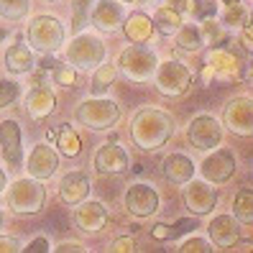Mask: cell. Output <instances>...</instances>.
Listing matches in <instances>:
<instances>
[{
  "instance_id": "cell-1",
  "label": "cell",
  "mask_w": 253,
  "mask_h": 253,
  "mask_svg": "<svg viewBox=\"0 0 253 253\" xmlns=\"http://www.w3.org/2000/svg\"><path fill=\"white\" fill-rule=\"evenodd\" d=\"M174 121L159 108H143L130 121V138L141 151H159L171 138Z\"/></svg>"
},
{
  "instance_id": "cell-2",
  "label": "cell",
  "mask_w": 253,
  "mask_h": 253,
  "mask_svg": "<svg viewBox=\"0 0 253 253\" xmlns=\"http://www.w3.org/2000/svg\"><path fill=\"white\" fill-rule=\"evenodd\" d=\"M8 207L13 215H36L46 202V189L39 179H16L8 187Z\"/></svg>"
},
{
  "instance_id": "cell-3",
  "label": "cell",
  "mask_w": 253,
  "mask_h": 253,
  "mask_svg": "<svg viewBox=\"0 0 253 253\" xmlns=\"http://www.w3.org/2000/svg\"><path fill=\"white\" fill-rule=\"evenodd\" d=\"M105 56H108L105 43H102V39H97L95 34H77L67 46L69 67L82 69V72H90V69L100 67L105 62Z\"/></svg>"
},
{
  "instance_id": "cell-4",
  "label": "cell",
  "mask_w": 253,
  "mask_h": 253,
  "mask_svg": "<svg viewBox=\"0 0 253 253\" xmlns=\"http://www.w3.org/2000/svg\"><path fill=\"white\" fill-rule=\"evenodd\" d=\"M121 105L113 100H105V97H90L80 102L77 108V121L82 126H87L90 130H110L113 126H118V121H121Z\"/></svg>"
},
{
  "instance_id": "cell-5",
  "label": "cell",
  "mask_w": 253,
  "mask_h": 253,
  "mask_svg": "<svg viewBox=\"0 0 253 253\" xmlns=\"http://www.w3.org/2000/svg\"><path fill=\"white\" fill-rule=\"evenodd\" d=\"M118 67H121V72L126 74L128 80L133 82H146L154 77V72L159 67V59L156 54L146 46V43H133V46H128L121 59H118Z\"/></svg>"
},
{
  "instance_id": "cell-6",
  "label": "cell",
  "mask_w": 253,
  "mask_h": 253,
  "mask_svg": "<svg viewBox=\"0 0 253 253\" xmlns=\"http://www.w3.org/2000/svg\"><path fill=\"white\" fill-rule=\"evenodd\" d=\"M26 36H28L31 49L49 54V51H56L64 43L67 31H64V26L59 23V18H54V16H36L31 23H28Z\"/></svg>"
},
{
  "instance_id": "cell-7",
  "label": "cell",
  "mask_w": 253,
  "mask_h": 253,
  "mask_svg": "<svg viewBox=\"0 0 253 253\" xmlns=\"http://www.w3.org/2000/svg\"><path fill=\"white\" fill-rule=\"evenodd\" d=\"M154 77H156L159 92L167 95V97H182L192 84V74H189L187 64L174 62V59L171 62H164L161 67H156Z\"/></svg>"
},
{
  "instance_id": "cell-8",
  "label": "cell",
  "mask_w": 253,
  "mask_h": 253,
  "mask_svg": "<svg viewBox=\"0 0 253 253\" xmlns=\"http://www.w3.org/2000/svg\"><path fill=\"white\" fill-rule=\"evenodd\" d=\"M187 138L197 151H212L222 143V126L212 115H197L187 128Z\"/></svg>"
},
{
  "instance_id": "cell-9",
  "label": "cell",
  "mask_w": 253,
  "mask_h": 253,
  "mask_svg": "<svg viewBox=\"0 0 253 253\" xmlns=\"http://www.w3.org/2000/svg\"><path fill=\"white\" fill-rule=\"evenodd\" d=\"M159 192L151 184H130L126 192V210L133 217H151L154 212H159Z\"/></svg>"
},
{
  "instance_id": "cell-10",
  "label": "cell",
  "mask_w": 253,
  "mask_h": 253,
  "mask_svg": "<svg viewBox=\"0 0 253 253\" xmlns=\"http://www.w3.org/2000/svg\"><path fill=\"white\" fill-rule=\"evenodd\" d=\"M222 123H225L233 133L238 136H251L253 133V102L251 97H233L228 105H225V113H222Z\"/></svg>"
},
{
  "instance_id": "cell-11",
  "label": "cell",
  "mask_w": 253,
  "mask_h": 253,
  "mask_svg": "<svg viewBox=\"0 0 253 253\" xmlns=\"http://www.w3.org/2000/svg\"><path fill=\"white\" fill-rule=\"evenodd\" d=\"M184 205L189 207V212H195V215H210L212 212V207L217 205V189L210 184V182H187L184 187Z\"/></svg>"
},
{
  "instance_id": "cell-12",
  "label": "cell",
  "mask_w": 253,
  "mask_h": 253,
  "mask_svg": "<svg viewBox=\"0 0 253 253\" xmlns=\"http://www.w3.org/2000/svg\"><path fill=\"white\" fill-rule=\"evenodd\" d=\"M0 154H3V161L8 167H21L23 161V133L18 121H8L0 123Z\"/></svg>"
},
{
  "instance_id": "cell-13",
  "label": "cell",
  "mask_w": 253,
  "mask_h": 253,
  "mask_svg": "<svg viewBox=\"0 0 253 253\" xmlns=\"http://www.w3.org/2000/svg\"><path fill=\"white\" fill-rule=\"evenodd\" d=\"M92 164H95V169L100 174H123L128 171V154L121 148V143H115V141H108V143H102L95 156H92Z\"/></svg>"
},
{
  "instance_id": "cell-14",
  "label": "cell",
  "mask_w": 253,
  "mask_h": 253,
  "mask_svg": "<svg viewBox=\"0 0 253 253\" xmlns=\"http://www.w3.org/2000/svg\"><path fill=\"white\" fill-rule=\"evenodd\" d=\"M26 169L39 182L49 179V176H54V171L59 169V154L54 151L49 143H39V146H34L31 156H28Z\"/></svg>"
},
{
  "instance_id": "cell-15",
  "label": "cell",
  "mask_w": 253,
  "mask_h": 253,
  "mask_svg": "<svg viewBox=\"0 0 253 253\" xmlns=\"http://www.w3.org/2000/svg\"><path fill=\"white\" fill-rule=\"evenodd\" d=\"M233 174H235V159L225 148H220L202 161V176L210 184H225Z\"/></svg>"
},
{
  "instance_id": "cell-16",
  "label": "cell",
  "mask_w": 253,
  "mask_h": 253,
  "mask_svg": "<svg viewBox=\"0 0 253 253\" xmlns=\"http://www.w3.org/2000/svg\"><path fill=\"white\" fill-rule=\"evenodd\" d=\"M108 222V210L105 205L92 200V202H77V210H74V225H77L82 233H97L105 228Z\"/></svg>"
},
{
  "instance_id": "cell-17",
  "label": "cell",
  "mask_w": 253,
  "mask_h": 253,
  "mask_svg": "<svg viewBox=\"0 0 253 253\" xmlns=\"http://www.w3.org/2000/svg\"><path fill=\"white\" fill-rule=\"evenodd\" d=\"M123 5L121 0H100V3L92 8L90 13V21L97 31H105V34H115L123 23Z\"/></svg>"
},
{
  "instance_id": "cell-18",
  "label": "cell",
  "mask_w": 253,
  "mask_h": 253,
  "mask_svg": "<svg viewBox=\"0 0 253 253\" xmlns=\"http://www.w3.org/2000/svg\"><path fill=\"white\" fill-rule=\"evenodd\" d=\"M56 108V95L51 90V84L46 82H34V90L28 92L26 97V110L28 115L34 118V121H43V118H49Z\"/></svg>"
},
{
  "instance_id": "cell-19",
  "label": "cell",
  "mask_w": 253,
  "mask_h": 253,
  "mask_svg": "<svg viewBox=\"0 0 253 253\" xmlns=\"http://www.w3.org/2000/svg\"><path fill=\"white\" fill-rule=\"evenodd\" d=\"M207 233H210V241L217 248H233L241 238V228H238V220L230 215H217L212 217V222L207 225Z\"/></svg>"
},
{
  "instance_id": "cell-20",
  "label": "cell",
  "mask_w": 253,
  "mask_h": 253,
  "mask_svg": "<svg viewBox=\"0 0 253 253\" xmlns=\"http://www.w3.org/2000/svg\"><path fill=\"white\" fill-rule=\"evenodd\" d=\"M90 189H92V184H90V179H87V174L72 171L62 179V184H59V197H62V202H67V205H77V202L87 200Z\"/></svg>"
},
{
  "instance_id": "cell-21",
  "label": "cell",
  "mask_w": 253,
  "mask_h": 253,
  "mask_svg": "<svg viewBox=\"0 0 253 253\" xmlns=\"http://www.w3.org/2000/svg\"><path fill=\"white\" fill-rule=\"evenodd\" d=\"M238 72H241V69H238V59L230 51H225V49L210 51V56H207L205 77H207V74H215L220 82H225V80H235Z\"/></svg>"
},
{
  "instance_id": "cell-22",
  "label": "cell",
  "mask_w": 253,
  "mask_h": 253,
  "mask_svg": "<svg viewBox=\"0 0 253 253\" xmlns=\"http://www.w3.org/2000/svg\"><path fill=\"white\" fill-rule=\"evenodd\" d=\"M161 171H164V179H167V182H171V184H187L192 176H195V164H192V159L184 156V154H171V156L164 159Z\"/></svg>"
},
{
  "instance_id": "cell-23",
  "label": "cell",
  "mask_w": 253,
  "mask_h": 253,
  "mask_svg": "<svg viewBox=\"0 0 253 253\" xmlns=\"http://www.w3.org/2000/svg\"><path fill=\"white\" fill-rule=\"evenodd\" d=\"M121 28H123L126 39L133 41V43H146L148 39H151V34H154V23H151V18H148L146 13H138V10H136V13H130L128 18H123Z\"/></svg>"
},
{
  "instance_id": "cell-24",
  "label": "cell",
  "mask_w": 253,
  "mask_h": 253,
  "mask_svg": "<svg viewBox=\"0 0 253 253\" xmlns=\"http://www.w3.org/2000/svg\"><path fill=\"white\" fill-rule=\"evenodd\" d=\"M34 54H31V49L26 46V43H13V46L5 51V69L10 72V74H28L34 69Z\"/></svg>"
},
{
  "instance_id": "cell-25",
  "label": "cell",
  "mask_w": 253,
  "mask_h": 253,
  "mask_svg": "<svg viewBox=\"0 0 253 253\" xmlns=\"http://www.w3.org/2000/svg\"><path fill=\"white\" fill-rule=\"evenodd\" d=\"M56 148L62 151L64 156H69V159H74V156H80L82 154V138L77 136V130H74L69 123H64V126H59L56 128Z\"/></svg>"
},
{
  "instance_id": "cell-26",
  "label": "cell",
  "mask_w": 253,
  "mask_h": 253,
  "mask_svg": "<svg viewBox=\"0 0 253 253\" xmlns=\"http://www.w3.org/2000/svg\"><path fill=\"white\" fill-rule=\"evenodd\" d=\"M182 13H176V10H171L169 5H161L159 10H156V16H154V28L161 34V36H174L176 31L182 28Z\"/></svg>"
},
{
  "instance_id": "cell-27",
  "label": "cell",
  "mask_w": 253,
  "mask_h": 253,
  "mask_svg": "<svg viewBox=\"0 0 253 253\" xmlns=\"http://www.w3.org/2000/svg\"><path fill=\"white\" fill-rule=\"evenodd\" d=\"M233 217L243 225H253V189H241L233 202Z\"/></svg>"
},
{
  "instance_id": "cell-28",
  "label": "cell",
  "mask_w": 253,
  "mask_h": 253,
  "mask_svg": "<svg viewBox=\"0 0 253 253\" xmlns=\"http://www.w3.org/2000/svg\"><path fill=\"white\" fill-rule=\"evenodd\" d=\"M176 43H179V49H184V51H200L205 46L200 26H195V23L182 26L179 31H176Z\"/></svg>"
},
{
  "instance_id": "cell-29",
  "label": "cell",
  "mask_w": 253,
  "mask_h": 253,
  "mask_svg": "<svg viewBox=\"0 0 253 253\" xmlns=\"http://www.w3.org/2000/svg\"><path fill=\"white\" fill-rule=\"evenodd\" d=\"M118 77V67L115 64H105L102 62L100 67H95V77H92V95H105L108 92V87L113 84V80Z\"/></svg>"
},
{
  "instance_id": "cell-30",
  "label": "cell",
  "mask_w": 253,
  "mask_h": 253,
  "mask_svg": "<svg viewBox=\"0 0 253 253\" xmlns=\"http://www.w3.org/2000/svg\"><path fill=\"white\" fill-rule=\"evenodd\" d=\"M28 8H31L28 0H0V16L5 21H21Z\"/></svg>"
},
{
  "instance_id": "cell-31",
  "label": "cell",
  "mask_w": 253,
  "mask_h": 253,
  "mask_svg": "<svg viewBox=\"0 0 253 253\" xmlns=\"http://www.w3.org/2000/svg\"><path fill=\"white\" fill-rule=\"evenodd\" d=\"M228 26H243L248 21V8L241 5V0H233V3H225V16H222Z\"/></svg>"
},
{
  "instance_id": "cell-32",
  "label": "cell",
  "mask_w": 253,
  "mask_h": 253,
  "mask_svg": "<svg viewBox=\"0 0 253 253\" xmlns=\"http://www.w3.org/2000/svg\"><path fill=\"white\" fill-rule=\"evenodd\" d=\"M189 13L197 21L215 18L217 16V3H212V0H189Z\"/></svg>"
},
{
  "instance_id": "cell-33",
  "label": "cell",
  "mask_w": 253,
  "mask_h": 253,
  "mask_svg": "<svg viewBox=\"0 0 253 253\" xmlns=\"http://www.w3.org/2000/svg\"><path fill=\"white\" fill-rule=\"evenodd\" d=\"M18 95H21V84L18 82H10V80L0 82V110L13 105V102L18 100Z\"/></svg>"
},
{
  "instance_id": "cell-34",
  "label": "cell",
  "mask_w": 253,
  "mask_h": 253,
  "mask_svg": "<svg viewBox=\"0 0 253 253\" xmlns=\"http://www.w3.org/2000/svg\"><path fill=\"white\" fill-rule=\"evenodd\" d=\"M74 5V31H80V28L87 23V10H90V0H72Z\"/></svg>"
},
{
  "instance_id": "cell-35",
  "label": "cell",
  "mask_w": 253,
  "mask_h": 253,
  "mask_svg": "<svg viewBox=\"0 0 253 253\" xmlns=\"http://www.w3.org/2000/svg\"><path fill=\"white\" fill-rule=\"evenodd\" d=\"M210 251H212V246L202 241V238H189V241H184L179 246V253H210Z\"/></svg>"
},
{
  "instance_id": "cell-36",
  "label": "cell",
  "mask_w": 253,
  "mask_h": 253,
  "mask_svg": "<svg viewBox=\"0 0 253 253\" xmlns=\"http://www.w3.org/2000/svg\"><path fill=\"white\" fill-rule=\"evenodd\" d=\"M54 72V82L56 84H64V87H69V84H74V67H54L51 69Z\"/></svg>"
},
{
  "instance_id": "cell-37",
  "label": "cell",
  "mask_w": 253,
  "mask_h": 253,
  "mask_svg": "<svg viewBox=\"0 0 253 253\" xmlns=\"http://www.w3.org/2000/svg\"><path fill=\"white\" fill-rule=\"evenodd\" d=\"M192 228H197V222H195V220H179L176 225H169V241L179 238L182 233H187V230H192Z\"/></svg>"
},
{
  "instance_id": "cell-38",
  "label": "cell",
  "mask_w": 253,
  "mask_h": 253,
  "mask_svg": "<svg viewBox=\"0 0 253 253\" xmlns=\"http://www.w3.org/2000/svg\"><path fill=\"white\" fill-rule=\"evenodd\" d=\"M21 251H26V253H46V251H51V246H49L46 238H34V241Z\"/></svg>"
},
{
  "instance_id": "cell-39",
  "label": "cell",
  "mask_w": 253,
  "mask_h": 253,
  "mask_svg": "<svg viewBox=\"0 0 253 253\" xmlns=\"http://www.w3.org/2000/svg\"><path fill=\"white\" fill-rule=\"evenodd\" d=\"M16 251H21L16 238H0V253H16Z\"/></svg>"
},
{
  "instance_id": "cell-40",
  "label": "cell",
  "mask_w": 253,
  "mask_h": 253,
  "mask_svg": "<svg viewBox=\"0 0 253 253\" xmlns=\"http://www.w3.org/2000/svg\"><path fill=\"white\" fill-rule=\"evenodd\" d=\"M151 238H154V241H169V225H164V222L154 225L151 228Z\"/></svg>"
},
{
  "instance_id": "cell-41",
  "label": "cell",
  "mask_w": 253,
  "mask_h": 253,
  "mask_svg": "<svg viewBox=\"0 0 253 253\" xmlns=\"http://www.w3.org/2000/svg\"><path fill=\"white\" fill-rule=\"evenodd\" d=\"M243 49H246V51L253 49V26H251L248 21L243 23Z\"/></svg>"
},
{
  "instance_id": "cell-42",
  "label": "cell",
  "mask_w": 253,
  "mask_h": 253,
  "mask_svg": "<svg viewBox=\"0 0 253 253\" xmlns=\"http://www.w3.org/2000/svg\"><path fill=\"white\" fill-rule=\"evenodd\" d=\"M167 5L176 13H182V16H187L189 13V0H167Z\"/></svg>"
},
{
  "instance_id": "cell-43",
  "label": "cell",
  "mask_w": 253,
  "mask_h": 253,
  "mask_svg": "<svg viewBox=\"0 0 253 253\" xmlns=\"http://www.w3.org/2000/svg\"><path fill=\"white\" fill-rule=\"evenodd\" d=\"M113 251H118V253H128V251H133V238L126 235V238H121V241H115Z\"/></svg>"
},
{
  "instance_id": "cell-44",
  "label": "cell",
  "mask_w": 253,
  "mask_h": 253,
  "mask_svg": "<svg viewBox=\"0 0 253 253\" xmlns=\"http://www.w3.org/2000/svg\"><path fill=\"white\" fill-rule=\"evenodd\" d=\"M56 64H59V62H56V56H51V51H49V54H46V56H43L41 62H39L41 72H51V69H54Z\"/></svg>"
},
{
  "instance_id": "cell-45",
  "label": "cell",
  "mask_w": 253,
  "mask_h": 253,
  "mask_svg": "<svg viewBox=\"0 0 253 253\" xmlns=\"http://www.w3.org/2000/svg\"><path fill=\"white\" fill-rule=\"evenodd\" d=\"M74 251H84L80 243H62V246H56V253H74Z\"/></svg>"
},
{
  "instance_id": "cell-46",
  "label": "cell",
  "mask_w": 253,
  "mask_h": 253,
  "mask_svg": "<svg viewBox=\"0 0 253 253\" xmlns=\"http://www.w3.org/2000/svg\"><path fill=\"white\" fill-rule=\"evenodd\" d=\"M5 182H8V176H5L3 169H0V195H3V189H5Z\"/></svg>"
},
{
  "instance_id": "cell-47",
  "label": "cell",
  "mask_w": 253,
  "mask_h": 253,
  "mask_svg": "<svg viewBox=\"0 0 253 253\" xmlns=\"http://www.w3.org/2000/svg\"><path fill=\"white\" fill-rule=\"evenodd\" d=\"M54 138H56V128H49L46 130V141H54Z\"/></svg>"
},
{
  "instance_id": "cell-48",
  "label": "cell",
  "mask_w": 253,
  "mask_h": 253,
  "mask_svg": "<svg viewBox=\"0 0 253 253\" xmlns=\"http://www.w3.org/2000/svg\"><path fill=\"white\" fill-rule=\"evenodd\" d=\"M5 36H8V31H5V28H0V43L5 41Z\"/></svg>"
},
{
  "instance_id": "cell-49",
  "label": "cell",
  "mask_w": 253,
  "mask_h": 253,
  "mask_svg": "<svg viewBox=\"0 0 253 253\" xmlns=\"http://www.w3.org/2000/svg\"><path fill=\"white\" fill-rule=\"evenodd\" d=\"M136 3H154V0H136Z\"/></svg>"
},
{
  "instance_id": "cell-50",
  "label": "cell",
  "mask_w": 253,
  "mask_h": 253,
  "mask_svg": "<svg viewBox=\"0 0 253 253\" xmlns=\"http://www.w3.org/2000/svg\"><path fill=\"white\" fill-rule=\"evenodd\" d=\"M0 228H3V210H0Z\"/></svg>"
},
{
  "instance_id": "cell-51",
  "label": "cell",
  "mask_w": 253,
  "mask_h": 253,
  "mask_svg": "<svg viewBox=\"0 0 253 253\" xmlns=\"http://www.w3.org/2000/svg\"><path fill=\"white\" fill-rule=\"evenodd\" d=\"M121 3H136V0H121Z\"/></svg>"
},
{
  "instance_id": "cell-52",
  "label": "cell",
  "mask_w": 253,
  "mask_h": 253,
  "mask_svg": "<svg viewBox=\"0 0 253 253\" xmlns=\"http://www.w3.org/2000/svg\"><path fill=\"white\" fill-rule=\"evenodd\" d=\"M220 3H233V0H220Z\"/></svg>"
},
{
  "instance_id": "cell-53",
  "label": "cell",
  "mask_w": 253,
  "mask_h": 253,
  "mask_svg": "<svg viewBox=\"0 0 253 253\" xmlns=\"http://www.w3.org/2000/svg\"><path fill=\"white\" fill-rule=\"evenodd\" d=\"M46 3H54V0H46Z\"/></svg>"
}]
</instances>
